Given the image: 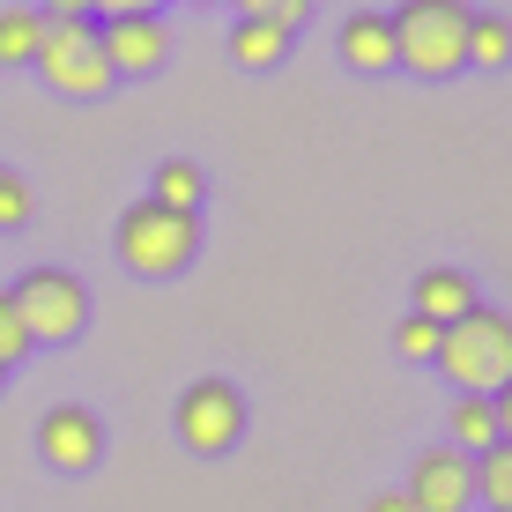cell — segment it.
Returning <instances> with one entry per match:
<instances>
[{
	"mask_svg": "<svg viewBox=\"0 0 512 512\" xmlns=\"http://www.w3.org/2000/svg\"><path fill=\"white\" fill-rule=\"evenodd\" d=\"M156 8H164V0H97V23H119V15H156Z\"/></svg>",
	"mask_w": 512,
	"mask_h": 512,
	"instance_id": "44dd1931",
	"label": "cell"
},
{
	"mask_svg": "<svg viewBox=\"0 0 512 512\" xmlns=\"http://www.w3.org/2000/svg\"><path fill=\"white\" fill-rule=\"evenodd\" d=\"M334 52H342L357 75H394V23L386 15H342V30H334Z\"/></svg>",
	"mask_w": 512,
	"mask_h": 512,
	"instance_id": "30bf717a",
	"label": "cell"
},
{
	"mask_svg": "<svg viewBox=\"0 0 512 512\" xmlns=\"http://www.w3.org/2000/svg\"><path fill=\"white\" fill-rule=\"evenodd\" d=\"M305 15H312V0H275V15H268V23H275V30H297Z\"/></svg>",
	"mask_w": 512,
	"mask_h": 512,
	"instance_id": "7402d4cb",
	"label": "cell"
},
{
	"mask_svg": "<svg viewBox=\"0 0 512 512\" xmlns=\"http://www.w3.org/2000/svg\"><path fill=\"white\" fill-rule=\"evenodd\" d=\"M282 52H290V30H275V23H231V60L238 67H282Z\"/></svg>",
	"mask_w": 512,
	"mask_h": 512,
	"instance_id": "9a60e30c",
	"label": "cell"
},
{
	"mask_svg": "<svg viewBox=\"0 0 512 512\" xmlns=\"http://www.w3.org/2000/svg\"><path fill=\"white\" fill-rule=\"evenodd\" d=\"M119 260H127L134 275H179L193 253H201V216H171V208L156 201H134L127 216H119Z\"/></svg>",
	"mask_w": 512,
	"mask_h": 512,
	"instance_id": "277c9868",
	"label": "cell"
},
{
	"mask_svg": "<svg viewBox=\"0 0 512 512\" xmlns=\"http://www.w3.org/2000/svg\"><path fill=\"white\" fill-rule=\"evenodd\" d=\"M97 52L112 67V82L119 75H156L171 60V30H164V15H119V23H97Z\"/></svg>",
	"mask_w": 512,
	"mask_h": 512,
	"instance_id": "ba28073f",
	"label": "cell"
},
{
	"mask_svg": "<svg viewBox=\"0 0 512 512\" xmlns=\"http://www.w3.org/2000/svg\"><path fill=\"white\" fill-rule=\"evenodd\" d=\"M171 423H179V446L186 453H231L245 438V394L223 372L193 379L179 394V409H171Z\"/></svg>",
	"mask_w": 512,
	"mask_h": 512,
	"instance_id": "8992f818",
	"label": "cell"
},
{
	"mask_svg": "<svg viewBox=\"0 0 512 512\" xmlns=\"http://www.w3.org/2000/svg\"><path fill=\"white\" fill-rule=\"evenodd\" d=\"M394 349H401V357H416V364H431V357H438V327L409 312V320L394 327Z\"/></svg>",
	"mask_w": 512,
	"mask_h": 512,
	"instance_id": "d6986e66",
	"label": "cell"
},
{
	"mask_svg": "<svg viewBox=\"0 0 512 512\" xmlns=\"http://www.w3.org/2000/svg\"><path fill=\"white\" fill-rule=\"evenodd\" d=\"M90 8H97V0H45L38 15H90Z\"/></svg>",
	"mask_w": 512,
	"mask_h": 512,
	"instance_id": "d4e9b609",
	"label": "cell"
},
{
	"mask_svg": "<svg viewBox=\"0 0 512 512\" xmlns=\"http://www.w3.org/2000/svg\"><path fill=\"white\" fill-rule=\"evenodd\" d=\"M231 8H238V23H268L275 0H231Z\"/></svg>",
	"mask_w": 512,
	"mask_h": 512,
	"instance_id": "cb8c5ba5",
	"label": "cell"
},
{
	"mask_svg": "<svg viewBox=\"0 0 512 512\" xmlns=\"http://www.w3.org/2000/svg\"><path fill=\"white\" fill-rule=\"evenodd\" d=\"M201 193H208L201 164H186V156H164V164H156V186H149L156 208H171V216H193V208H201Z\"/></svg>",
	"mask_w": 512,
	"mask_h": 512,
	"instance_id": "7c38bea8",
	"label": "cell"
},
{
	"mask_svg": "<svg viewBox=\"0 0 512 512\" xmlns=\"http://www.w3.org/2000/svg\"><path fill=\"white\" fill-rule=\"evenodd\" d=\"M512 60V23L505 15H468V67H505Z\"/></svg>",
	"mask_w": 512,
	"mask_h": 512,
	"instance_id": "e0dca14e",
	"label": "cell"
},
{
	"mask_svg": "<svg viewBox=\"0 0 512 512\" xmlns=\"http://www.w3.org/2000/svg\"><path fill=\"white\" fill-rule=\"evenodd\" d=\"M401 498H409L416 512H468L475 505V461L453 446H423L409 483H401Z\"/></svg>",
	"mask_w": 512,
	"mask_h": 512,
	"instance_id": "52a82bcc",
	"label": "cell"
},
{
	"mask_svg": "<svg viewBox=\"0 0 512 512\" xmlns=\"http://www.w3.org/2000/svg\"><path fill=\"white\" fill-rule=\"evenodd\" d=\"M409 297H416V320H431V327H453L461 312L483 305V297H475V282H468L461 268H423Z\"/></svg>",
	"mask_w": 512,
	"mask_h": 512,
	"instance_id": "8fae6325",
	"label": "cell"
},
{
	"mask_svg": "<svg viewBox=\"0 0 512 512\" xmlns=\"http://www.w3.org/2000/svg\"><path fill=\"white\" fill-rule=\"evenodd\" d=\"M475 498L490 512H512V438H498L490 453H475Z\"/></svg>",
	"mask_w": 512,
	"mask_h": 512,
	"instance_id": "2e32d148",
	"label": "cell"
},
{
	"mask_svg": "<svg viewBox=\"0 0 512 512\" xmlns=\"http://www.w3.org/2000/svg\"><path fill=\"white\" fill-rule=\"evenodd\" d=\"M38 453L60 475H90L104 461V423L90 409H75V401H60V409H45V423H38Z\"/></svg>",
	"mask_w": 512,
	"mask_h": 512,
	"instance_id": "9c48e42d",
	"label": "cell"
},
{
	"mask_svg": "<svg viewBox=\"0 0 512 512\" xmlns=\"http://www.w3.org/2000/svg\"><path fill=\"white\" fill-rule=\"evenodd\" d=\"M30 357V334H23V312H15V297L0 290V372H15V364Z\"/></svg>",
	"mask_w": 512,
	"mask_h": 512,
	"instance_id": "ac0fdd59",
	"label": "cell"
},
{
	"mask_svg": "<svg viewBox=\"0 0 512 512\" xmlns=\"http://www.w3.org/2000/svg\"><path fill=\"white\" fill-rule=\"evenodd\" d=\"M8 297H15V312H23L30 349L38 342H75V334L90 327V290H82L67 268H30Z\"/></svg>",
	"mask_w": 512,
	"mask_h": 512,
	"instance_id": "5b68a950",
	"label": "cell"
},
{
	"mask_svg": "<svg viewBox=\"0 0 512 512\" xmlns=\"http://www.w3.org/2000/svg\"><path fill=\"white\" fill-rule=\"evenodd\" d=\"M446 431H453V453H468V461L498 446V416H490V401H475V394H461V401H453Z\"/></svg>",
	"mask_w": 512,
	"mask_h": 512,
	"instance_id": "5bb4252c",
	"label": "cell"
},
{
	"mask_svg": "<svg viewBox=\"0 0 512 512\" xmlns=\"http://www.w3.org/2000/svg\"><path fill=\"white\" fill-rule=\"evenodd\" d=\"M372 512H416V505L401 498V490H379V498H372Z\"/></svg>",
	"mask_w": 512,
	"mask_h": 512,
	"instance_id": "484cf974",
	"label": "cell"
},
{
	"mask_svg": "<svg viewBox=\"0 0 512 512\" xmlns=\"http://www.w3.org/2000/svg\"><path fill=\"white\" fill-rule=\"evenodd\" d=\"M0 386H8V372H0Z\"/></svg>",
	"mask_w": 512,
	"mask_h": 512,
	"instance_id": "4316f807",
	"label": "cell"
},
{
	"mask_svg": "<svg viewBox=\"0 0 512 512\" xmlns=\"http://www.w3.org/2000/svg\"><path fill=\"white\" fill-rule=\"evenodd\" d=\"M38 30H45V15L30 8V0H8V8H0V67L38 60Z\"/></svg>",
	"mask_w": 512,
	"mask_h": 512,
	"instance_id": "4fadbf2b",
	"label": "cell"
},
{
	"mask_svg": "<svg viewBox=\"0 0 512 512\" xmlns=\"http://www.w3.org/2000/svg\"><path fill=\"white\" fill-rule=\"evenodd\" d=\"M468 0H401L386 23H394V67H409V75H461L468 67Z\"/></svg>",
	"mask_w": 512,
	"mask_h": 512,
	"instance_id": "7a4b0ae2",
	"label": "cell"
},
{
	"mask_svg": "<svg viewBox=\"0 0 512 512\" xmlns=\"http://www.w3.org/2000/svg\"><path fill=\"white\" fill-rule=\"evenodd\" d=\"M38 82L60 97H104L112 90V67L97 52V15H45L38 30Z\"/></svg>",
	"mask_w": 512,
	"mask_h": 512,
	"instance_id": "3957f363",
	"label": "cell"
},
{
	"mask_svg": "<svg viewBox=\"0 0 512 512\" xmlns=\"http://www.w3.org/2000/svg\"><path fill=\"white\" fill-rule=\"evenodd\" d=\"M431 364L461 386V394L490 401V394L512 379V312H498V305L461 312L453 327H438V357H431Z\"/></svg>",
	"mask_w": 512,
	"mask_h": 512,
	"instance_id": "6da1fadb",
	"label": "cell"
},
{
	"mask_svg": "<svg viewBox=\"0 0 512 512\" xmlns=\"http://www.w3.org/2000/svg\"><path fill=\"white\" fill-rule=\"evenodd\" d=\"M490 416H498V438H512V379L490 394Z\"/></svg>",
	"mask_w": 512,
	"mask_h": 512,
	"instance_id": "603a6c76",
	"label": "cell"
},
{
	"mask_svg": "<svg viewBox=\"0 0 512 512\" xmlns=\"http://www.w3.org/2000/svg\"><path fill=\"white\" fill-rule=\"evenodd\" d=\"M23 223H30V186L0 164V231H23Z\"/></svg>",
	"mask_w": 512,
	"mask_h": 512,
	"instance_id": "ffe728a7",
	"label": "cell"
}]
</instances>
